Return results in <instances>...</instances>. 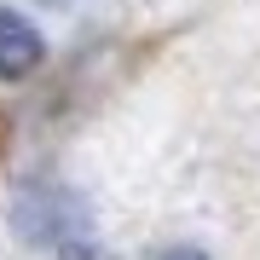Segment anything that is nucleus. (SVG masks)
I'll list each match as a JSON object with an SVG mask.
<instances>
[{
  "instance_id": "1",
  "label": "nucleus",
  "mask_w": 260,
  "mask_h": 260,
  "mask_svg": "<svg viewBox=\"0 0 260 260\" xmlns=\"http://www.w3.org/2000/svg\"><path fill=\"white\" fill-rule=\"evenodd\" d=\"M12 225L23 232L29 249H41L52 260H104L87 197H75L64 185H23L18 203H12Z\"/></svg>"
},
{
  "instance_id": "2",
  "label": "nucleus",
  "mask_w": 260,
  "mask_h": 260,
  "mask_svg": "<svg viewBox=\"0 0 260 260\" xmlns=\"http://www.w3.org/2000/svg\"><path fill=\"white\" fill-rule=\"evenodd\" d=\"M41 58H47L41 29L29 23V18H18V12H0V81H23V75H35Z\"/></svg>"
},
{
  "instance_id": "3",
  "label": "nucleus",
  "mask_w": 260,
  "mask_h": 260,
  "mask_svg": "<svg viewBox=\"0 0 260 260\" xmlns=\"http://www.w3.org/2000/svg\"><path fill=\"white\" fill-rule=\"evenodd\" d=\"M156 260H208V254H203V249H191V243H179V249H162Z\"/></svg>"
}]
</instances>
